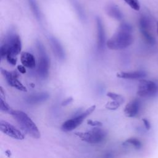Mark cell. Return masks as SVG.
<instances>
[{
	"label": "cell",
	"instance_id": "cell-1",
	"mask_svg": "<svg viewBox=\"0 0 158 158\" xmlns=\"http://www.w3.org/2000/svg\"><path fill=\"white\" fill-rule=\"evenodd\" d=\"M132 27L128 23L123 22L117 30L107 41V48L112 50H120L128 47L133 43Z\"/></svg>",
	"mask_w": 158,
	"mask_h": 158
},
{
	"label": "cell",
	"instance_id": "cell-2",
	"mask_svg": "<svg viewBox=\"0 0 158 158\" xmlns=\"http://www.w3.org/2000/svg\"><path fill=\"white\" fill-rule=\"evenodd\" d=\"M22 49V42L20 36L13 30H10L5 37L4 43L0 48L1 58L9 56L17 57Z\"/></svg>",
	"mask_w": 158,
	"mask_h": 158
},
{
	"label": "cell",
	"instance_id": "cell-3",
	"mask_svg": "<svg viewBox=\"0 0 158 158\" xmlns=\"http://www.w3.org/2000/svg\"><path fill=\"white\" fill-rule=\"evenodd\" d=\"M10 115L17 121L22 129L27 134L35 139L41 137L40 131L31 118L24 112L18 110H13Z\"/></svg>",
	"mask_w": 158,
	"mask_h": 158
},
{
	"label": "cell",
	"instance_id": "cell-4",
	"mask_svg": "<svg viewBox=\"0 0 158 158\" xmlns=\"http://www.w3.org/2000/svg\"><path fill=\"white\" fill-rule=\"evenodd\" d=\"M75 135L82 141L88 143L99 144L104 140L107 136V133L100 127H94L85 132H75Z\"/></svg>",
	"mask_w": 158,
	"mask_h": 158
},
{
	"label": "cell",
	"instance_id": "cell-5",
	"mask_svg": "<svg viewBox=\"0 0 158 158\" xmlns=\"http://www.w3.org/2000/svg\"><path fill=\"white\" fill-rule=\"evenodd\" d=\"M36 45L39 56L37 73L40 78L44 79L49 74V59L43 44L40 41H37Z\"/></svg>",
	"mask_w": 158,
	"mask_h": 158
},
{
	"label": "cell",
	"instance_id": "cell-6",
	"mask_svg": "<svg viewBox=\"0 0 158 158\" xmlns=\"http://www.w3.org/2000/svg\"><path fill=\"white\" fill-rule=\"evenodd\" d=\"M96 109V106L93 105L88 108L85 112L79 115H76L75 117L69 119L64 122L61 127V128L64 131H70L80 126L83 120L89 115Z\"/></svg>",
	"mask_w": 158,
	"mask_h": 158
},
{
	"label": "cell",
	"instance_id": "cell-7",
	"mask_svg": "<svg viewBox=\"0 0 158 158\" xmlns=\"http://www.w3.org/2000/svg\"><path fill=\"white\" fill-rule=\"evenodd\" d=\"M158 93L157 85L151 80H141L138 84L137 94L143 98L154 96Z\"/></svg>",
	"mask_w": 158,
	"mask_h": 158
},
{
	"label": "cell",
	"instance_id": "cell-8",
	"mask_svg": "<svg viewBox=\"0 0 158 158\" xmlns=\"http://www.w3.org/2000/svg\"><path fill=\"white\" fill-rule=\"evenodd\" d=\"M1 73L4 77L7 83L10 86L16 88L18 90L26 92L27 89L26 87L19 81V74L17 71H8L1 69Z\"/></svg>",
	"mask_w": 158,
	"mask_h": 158
},
{
	"label": "cell",
	"instance_id": "cell-9",
	"mask_svg": "<svg viewBox=\"0 0 158 158\" xmlns=\"http://www.w3.org/2000/svg\"><path fill=\"white\" fill-rule=\"evenodd\" d=\"M0 130L8 136L18 140L24 139L23 134L14 125L3 120H0Z\"/></svg>",
	"mask_w": 158,
	"mask_h": 158
},
{
	"label": "cell",
	"instance_id": "cell-10",
	"mask_svg": "<svg viewBox=\"0 0 158 158\" xmlns=\"http://www.w3.org/2000/svg\"><path fill=\"white\" fill-rule=\"evenodd\" d=\"M96 30H97V46L99 50L102 51L105 45L106 35L105 30L101 19L97 17L96 18Z\"/></svg>",
	"mask_w": 158,
	"mask_h": 158
},
{
	"label": "cell",
	"instance_id": "cell-11",
	"mask_svg": "<svg viewBox=\"0 0 158 158\" xmlns=\"http://www.w3.org/2000/svg\"><path fill=\"white\" fill-rule=\"evenodd\" d=\"M140 108V101L138 99H135L125 106L124 109L125 115L127 117H135L138 114Z\"/></svg>",
	"mask_w": 158,
	"mask_h": 158
},
{
	"label": "cell",
	"instance_id": "cell-12",
	"mask_svg": "<svg viewBox=\"0 0 158 158\" xmlns=\"http://www.w3.org/2000/svg\"><path fill=\"white\" fill-rule=\"evenodd\" d=\"M49 42L52 49L57 57L61 60H64L65 57V53L60 43L54 36H51L49 38Z\"/></svg>",
	"mask_w": 158,
	"mask_h": 158
},
{
	"label": "cell",
	"instance_id": "cell-13",
	"mask_svg": "<svg viewBox=\"0 0 158 158\" xmlns=\"http://www.w3.org/2000/svg\"><path fill=\"white\" fill-rule=\"evenodd\" d=\"M20 61L22 65L29 69H33L36 66V60L34 56L27 52H23L21 54Z\"/></svg>",
	"mask_w": 158,
	"mask_h": 158
},
{
	"label": "cell",
	"instance_id": "cell-14",
	"mask_svg": "<svg viewBox=\"0 0 158 158\" xmlns=\"http://www.w3.org/2000/svg\"><path fill=\"white\" fill-rule=\"evenodd\" d=\"M49 97V95L48 93L46 92H41L38 93L33 94L31 95L28 96L26 98V101L28 103L35 104L43 102L46 101Z\"/></svg>",
	"mask_w": 158,
	"mask_h": 158
},
{
	"label": "cell",
	"instance_id": "cell-15",
	"mask_svg": "<svg viewBox=\"0 0 158 158\" xmlns=\"http://www.w3.org/2000/svg\"><path fill=\"white\" fill-rule=\"evenodd\" d=\"M106 13L112 18L120 20L123 18V14L117 6L114 4H109L106 7Z\"/></svg>",
	"mask_w": 158,
	"mask_h": 158
},
{
	"label": "cell",
	"instance_id": "cell-16",
	"mask_svg": "<svg viewBox=\"0 0 158 158\" xmlns=\"http://www.w3.org/2000/svg\"><path fill=\"white\" fill-rule=\"evenodd\" d=\"M146 73L144 71H135L130 72H122L117 74V77L124 79H138L144 77Z\"/></svg>",
	"mask_w": 158,
	"mask_h": 158
},
{
	"label": "cell",
	"instance_id": "cell-17",
	"mask_svg": "<svg viewBox=\"0 0 158 158\" xmlns=\"http://www.w3.org/2000/svg\"><path fill=\"white\" fill-rule=\"evenodd\" d=\"M29 6L30 7L31 10L32 11L34 16L35 18L38 20L40 21L41 19V12L39 9L38 4L36 3V0H28Z\"/></svg>",
	"mask_w": 158,
	"mask_h": 158
},
{
	"label": "cell",
	"instance_id": "cell-18",
	"mask_svg": "<svg viewBox=\"0 0 158 158\" xmlns=\"http://www.w3.org/2000/svg\"><path fill=\"white\" fill-rule=\"evenodd\" d=\"M70 2L73 6L74 9H75V11L77 12L78 17L82 21H85L86 20V15L85 14V12L83 9V7L81 6V5L78 3V2L77 0H70Z\"/></svg>",
	"mask_w": 158,
	"mask_h": 158
},
{
	"label": "cell",
	"instance_id": "cell-19",
	"mask_svg": "<svg viewBox=\"0 0 158 158\" xmlns=\"http://www.w3.org/2000/svg\"><path fill=\"white\" fill-rule=\"evenodd\" d=\"M123 145H131V146H133L136 149H139L142 147L141 142L136 138H128L124 143H123Z\"/></svg>",
	"mask_w": 158,
	"mask_h": 158
},
{
	"label": "cell",
	"instance_id": "cell-20",
	"mask_svg": "<svg viewBox=\"0 0 158 158\" xmlns=\"http://www.w3.org/2000/svg\"><path fill=\"white\" fill-rule=\"evenodd\" d=\"M0 110L2 112L10 114L14 109H12L9 106V105L6 102V101L4 100V99L1 97V98H0Z\"/></svg>",
	"mask_w": 158,
	"mask_h": 158
},
{
	"label": "cell",
	"instance_id": "cell-21",
	"mask_svg": "<svg viewBox=\"0 0 158 158\" xmlns=\"http://www.w3.org/2000/svg\"><path fill=\"white\" fill-rule=\"evenodd\" d=\"M107 96L109 98H110V99H112L113 101H117V102H120L121 104H122L124 102V101H125L124 98L122 95L117 94V93H115L109 92V93H107Z\"/></svg>",
	"mask_w": 158,
	"mask_h": 158
},
{
	"label": "cell",
	"instance_id": "cell-22",
	"mask_svg": "<svg viewBox=\"0 0 158 158\" xmlns=\"http://www.w3.org/2000/svg\"><path fill=\"white\" fill-rule=\"evenodd\" d=\"M120 105H122L120 102L115 101H112L110 102H108L106 104V107L109 109V110H116L117 109Z\"/></svg>",
	"mask_w": 158,
	"mask_h": 158
},
{
	"label": "cell",
	"instance_id": "cell-23",
	"mask_svg": "<svg viewBox=\"0 0 158 158\" xmlns=\"http://www.w3.org/2000/svg\"><path fill=\"white\" fill-rule=\"evenodd\" d=\"M127 4H128L133 9L135 10H139L140 9V5L138 0H124Z\"/></svg>",
	"mask_w": 158,
	"mask_h": 158
},
{
	"label": "cell",
	"instance_id": "cell-24",
	"mask_svg": "<svg viewBox=\"0 0 158 158\" xmlns=\"http://www.w3.org/2000/svg\"><path fill=\"white\" fill-rule=\"evenodd\" d=\"M87 123L89 125H91L94 127H101L102 126V123L101 122L98 120H88Z\"/></svg>",
	"mask_w": 158,
	"mask_h": 158
},
{
	"label": "cell",
	"instance_id": "cell-25",
	"mask_svg": "<svg viewBox=\"0 0 158 158\" xmlns=\"http://www.w3.org/2000/svg\"><path fill=\"white\" fill-rule=\"evenodd\" d=\"M6 59L7 60V62L12 65H15L17 63V57H15V56H7L6 57Z\"/></svg>",
	"mask_w": 158,
	"mask_h": 158
},
{
	"label": "cell",
	"instance_id": "cell-26",
	"mask_svg": "<svg viewBox=\"0 0 158 158\" xmlns=\"http://www.w3.org/2000/svg\"><path fill=\"white\" fill-rule=\"evenodd\" d=\"M72 101H73V98H72V97H69V98L65 99L64 101H62V106H67V105H69V104H70Z\"/></svg>",
	"mask_w": 158,
	"mask_h": 158
},
{
	"label": "cell",
	"instance_id": "cell-27",
	"mask_svg": "<svg viewBox=\"0 0 158 158\" xmlns=\"http://www.w3.org/2000/svg\"><path fill=\"white\" fill-rule=\"evenodd\" d=\"M142 120H143V122L144 123L145 128L146 130H149L150 128H151V124H150V122H149V120L146 118H143Z\"/></svg>",
	"mask_w": 158,
	"mask_h": 158
},
{
	"label": "cell",
	"instance_id": "cell-28",
	"mask_svg": "<svg viewBox=\"0 0 158 158\" xmlns=\"http://www.w3.org/2000/svg\"><path fill=\"white\" fill-rule=\"evenodd\" d=\"M18 71L21 73H26V69L25 67H24L23 65H19L17 67Z\"/></svg>",
	"mask_w": 158,
	"mask_h": 158
},
{
	"label": "cell",
	"instance_id": "cell-29",
	"mask_svg": "<svg viewBox=\"0 0 158 158\" xmlns=\"http://www.w3.org/2000/svg\"><path fill=\"white\" fill-rule=\"evenodd\" d=\"M103 158H114V155L112 152H108L104 154V155L103 156Z\"/></svg>",
	"mask_w": 158,
	"mask_h": 158
},
{
	"label": "cell",
	"instance_id": "cell-30",
	"mask_svg": "<svg viewBox=\"0 0 158 158\" xmlns=\"http://www.w3.org/2000/svg\"><path fill=\"white\" fill-rule=\"evenodd\" d=\"M5 155L7 157H10L11 155H12V152L10 150H6L5 151Z\"/></svg>",
	"mask_w": 158,
	"mask_h": 158
},
{
	"label": "cell",
	"instance_id": "cell-31",
	"mask_svg": "<svg viewBox=\"0 0 158 158\" xmlns=\"http://www.w3.org/2000/svg\"><path fill=\"white\" fill-rule=\"evenodd\" d=\"M157 34L158 35V22L157 23Z\"/></svg>",
	"mask_w": 158,
	"mask_h": 158
}]
</instances>
